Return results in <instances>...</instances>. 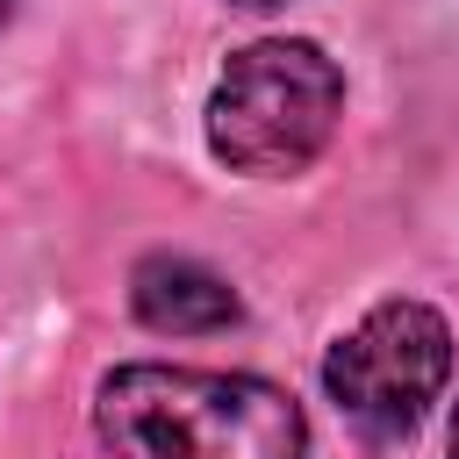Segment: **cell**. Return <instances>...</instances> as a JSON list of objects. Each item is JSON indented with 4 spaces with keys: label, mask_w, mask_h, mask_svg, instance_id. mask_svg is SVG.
<instances>
[{
    "label": "cell",
    "mask_w": 459,
    "mask_h": 459,
    "mask_svg": "<svg viewBox=\"0 0 459 459\" xmlns=\"http://www.w3.org/2000/svg\"><path fill=\"white\" fill-rule=\"evenodd\" d=\"M452 459H459V409H452Z\"/></svg>",
    "instance_id": "obj_5"
},
{
    "label": "cell",
    "mask_w": 459,
    "mask_h": 459,
    "mask_svg": "<svg viewBox=\"0 0 459 459\" xmlns=\"http://www.w3.org/2000/svg\"><path fill=\"white\" fill-rule=\"evenodd\" d=\"M344 115V72L308 36L244 43L208 93V151L244 179H287L323 158Z\"/></svg>",
    "instance_id": "obj_2"
},
{
    "label": "cell",
    "mask_w": 459,
    "mask_h": 459,
    "mask_svg": "<svg viewBox=\"0 0 459 459\" xmlns=\"http://www.w3.org/2000/svg\"><path fill=\"white\" fill-rule=\"evenodd\" d=\"M7 7H14V0H0V22H7Z\"/></svg>",
    "instance_id": "obj_7"
},
{
    "label": "cell",
    "mask_w": 459,
    "mask_h": 459,
    "mask_svg": "<svg viewBox=\"0 0 459 459\" xmlns=\"http://www.w3.org/2000/svg\"><path fill=\"white\" fill-rule=\"evenodd\" d=\"M129 308H136L143 330H165V337H215V330H230L244 316L237 287L215 265L172 258V251H158V258H143L129 273Z\"/></svg>",
    "instance_id": "obj_4"
},
{
    "label": "cell",
    "mask_w": 459,
    "mask_h": 459,
    "mask_svg": "<svg viewBox=\"0 0 459 459\" xmlns=\"http://www.w3.org/2000/svg\"><path fill=\"white\" fill-rule=\"evenodd\" d=\"M452 380V330L430 301H380L366 308L323 359V387L330 402L359 423V437L394 445L409 437L430 402Z\"/></svg>",
    "instance_id": "obj_3"
},
{
    "label": "cell",
    "mask_w": 459,
    "mask_h": 459,
    "mask_svg": "<svg viewBox=\"0 0 459 459\" xmlns=\"http://www.w3.org/2000/svg\"><path fill=\"white\" fill-rule=\"evenodd\" d=\"M237 7H280V0H237Z\"/></svg>",
    "instance_id": "obj_6"
},
{
    "label": "cell",
    "mask_w": 459,
    "mask_h": 459,
    "mask_svg": "<svg viewBox=\"0 0 459 459\" xmlns=\"http://www.w3.org/2000/svg\"><path fill=\"white\" fill-rule=\"evenodd\" d=\"M93 430L115 459H308V416L287 387L208 366H115Z\"/></svg>",
    "instance_id": "obj_1"
}]
</instances>
